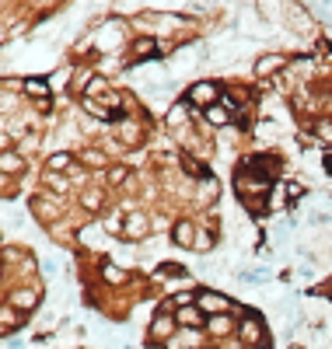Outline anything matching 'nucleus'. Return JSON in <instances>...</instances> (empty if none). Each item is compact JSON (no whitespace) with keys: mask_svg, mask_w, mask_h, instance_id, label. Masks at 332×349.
<instances>
[{"mask_svg":"<svg viewBox=\"0 0 332 349\" xmlns=\"http://www.w3.org/2000/svg\"><path fill=\"white\" fill-rule=\"evenodd\" d=\"M18 168H21V161H18L14 154L7 150V154H4V171H18Z\"/></svg>","mask_w":332,"mask_h":349,"instance_id":"obj_7","label":"nucleus"},{"mask_svg":"<svg viewBox=\"0 0 332 349\" xmlns=\"http://www.w3.org/2000/svg\"><path fill=\"white\" fill-rule=\"evenodd\" d=\"M210 95H213V88H210V84H199V88L193 91V98H210Z\"/></svg>","mask_w":332,"mask_h":349,"instance_id":"obj_9","label":"nucleus"},{"mask_svg":"<svg viewBox=\"0 0 332 349\" xmlns=\"http://www.w3.org/2000/svg\"><path fill=\"white\" fill-rule=\"evenodd\" d=\"M241 335H248V339H255V335H259V325H255V321H248V325H241Z\"/></svg>","mask_w":332,"mask_h":349,"instance_id":"obj_8","label":"nucleus"},{"mask_svg":"<svg viewBox=\"0 0 332 349\" xmlns=\"http://www.w3.org/2000/svg\"><path fill=\"white\" fill-rule=\"evenodd\" d=\"M280 63H283V60H276V56H273V60H263V63H259V70L266 73V70H273V66H280Z\"/></svg>","mask_w":332,"mask_h":349,"instance_id":"obj_11","label":"nucleus"},{"mask_svg":"<svg viewBox=\"0 0 332 349\" xmlns=\"http://www.w3.org/2000/svg\"><path fill=\"white\" fill-rule=\"evenodd\" d=\"M325 164H329V168H332V158H325Z\"/></svg>","mask_w":332,"mask_h":349,"instance_id":"obj_14","label":"nucleus"},{"mask_svg":"<svg viewBox=\"0 0 332 349\" xmlns=\"http://www.w3.org/2000/svg\"><path fill=\"white\" fill-rule=\"evenodd\" d=\"M199 307H203V311H224L228 297H220V293H199Z\"/></svg>","mask_w":332,"mask_h":349,"instance_id":"obj_1","label":"nucleus"},{"mask_svg":"<svg viewBox=\"0 0 332 349\" xmlns=\"http://www.w3.org/2000/svg\"><path fill=\"white\" fill-rule=\"evenodd\" d=\"M25 91H28V95H35V98L49 95V88H46V84H39V81H25Z\"/></svg>","mask_w":332,"mask_h":349,"instance_id":"obj_2","label":"nucleus"},{"mask_svg":"<svg viewBox=\"0 0 332 349\" xmlns=\"http://www.w3.org/2000/svg\"><path fill=\"white\" fill-rule=\"evenodd\" d=\"M178 318H182V321H193V325H196V321H199V315H193V311H182V315H178Z\"/></svg>","mask_w":332,"mask_h":349,"instance_id":"obj_13","label":"nucleus"},{"mask_svg":"<svg viewBox=\"0 0 332 349\" xmlns=\"http://www.w3.org/2000/svg\"><path fill=\"white\" fill-rule=\"evenodd\" d=\"M189 238H193V227H189V223H178V227H175V241H178V245H186Z\"/></svg>","mask_w":332,"mask_h":349,"instance_id":"obj_5","label":"nucleus"},{"mask_svg":"<svg viewBox=\"0 0 332 349\" xmlns=\"http://www.w3.org/2000/svg\"><path fill=\"white\" fill-rule=\"evenodd\" d=\"M66 164H70V154H53V158H49V168L53 171H63Z\"/></svg>","mask_w":332,"mask_h":349,"instance_id":"obj_3","label":"nucleus"},{"mask_svg":"<svg viewBox=\"0 0 332 349\" xmlns=\"http://www.w3.org/2000/svg\"><path fill=\"white\" fill-rule=\"evenodd\" d=\"M105 276H108V280H112V283H119V280H123V273H119V269H112V265H108V269H105Z\"/></svg>","mask_w":332,"mask_h":349,"instance_id":"obj_12","label":"nucleus"},{"mask_svg":"<svg viewBox=\"0 0 332 349\" xmlns=\"http://www.w3.org/2000/svg\"><path fill=\"white\" fill-rule=\"evenodd\" d=\"M126 230H130V234H136V238H140V234H143V230H147V227H143V217H133Z\"/></svg>","mask_w":332,"mask_h":349,"instance_id":"obj_6","label":"nucleus"},{"mask_svg":"<svg viewBox=\"0 0 332 349\" xmlns=\"http://www.w3.org/2000/svg\"><path fill=\"white\" fill-rule=\"evenodd\" d=\"M46 182H49L53 189H66V178H60V175H46Z\"/></svg>","mask_w":332,"mask_h":349,"instance_id":"obj_10","label":"nucleus"},{"mask_svg":"<svg viewBox=\"0 0 332 349\" xmlns=\"http://www.w3.org/2000/svg\"><path fill=\"white\" fill-rule=\"evenodd\" d=\"M206 119H210V123H217V126H224V123H228V112H224V108H217V105H213V108H210V112H206Z\"/></svg>","mask_w":332,"mask_h":349,"instance_id":"obj_4","label":"nucleus"}]
</instances>
